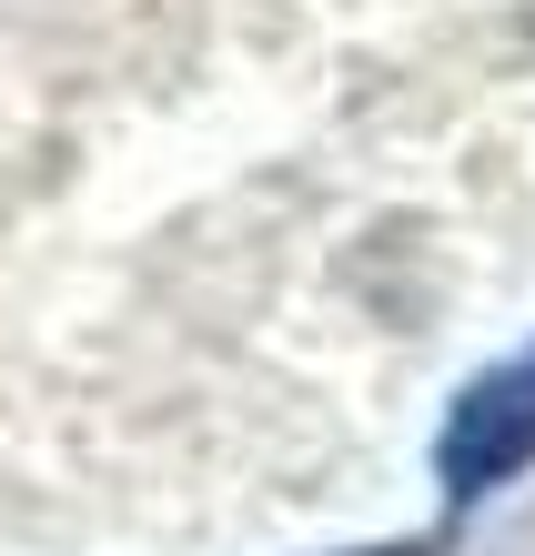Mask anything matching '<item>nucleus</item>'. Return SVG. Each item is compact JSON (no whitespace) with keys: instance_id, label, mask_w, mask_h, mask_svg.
Returning <instances> with one entry per match:
<instances>
[{"instance_id":"f03ea898","label":"nucleus","mask_w":535,"mask_h":556,"mask_svg":"<svg viewBox=\"0 0 535 556\" xmlns=\"http://www.w3.org/2000/svg\"><path fill=\"white\" fill-rule=\"evenodd\" d=\"M364 556H424V546H364Z\"/></svg>"},{"instance_id":"f257e3e1","label":"nucleus","mask_w":535,"mask_h":556,"mask_svg":"<svg viewBox=\"0 0 535 556\" xmlns=\"http://www.w3.org/2000/svg\"><path fill=\"white\" fill-rule=\"evenodd\" d=\"M535 466V344L506 354V365H485L475 384L455 395L445 435H434V476H445L455 506L495 496V485H515Z\"/></svg>"}]
</instances>
